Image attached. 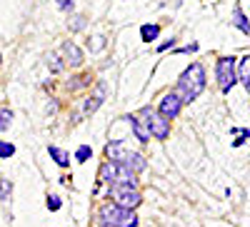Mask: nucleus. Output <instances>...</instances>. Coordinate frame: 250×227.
<instances>
[{"label": "nucleus", "mask_w": 250, "mask_h": 227, "mask_svg": "<svg viewBox=\"0 0 250 227\" xmlns=\"http://www.w3.org/2000/svg\"><path fill=\"white\" fill-rule=\"evenodd\" d=\"M150 135L155 140H165L170 135V120H165L158 110H150Z\"/></svg>", "instance_id": "9"}, {"label": "nucleus", "mask_w": 250, "mask_h": 227, "mask_svg": "<svg viewBox=\"0 0 250 227\" xmlns=\"http://www.w3.org/2000/svg\"><path fill=\"white\" fill-rule=\"evenodd\" d=\"M105 152H108V160L110 162H118V165H125L130 172H143L145 168H148V162H145V157L140 155V152H135V150H128L123 145L120 140H115V142H110V145L105 148Z\"/></svg>", "instance_id": "2"}, {"label": "nucleus", "mask_w": 250, "mask_h": 227, "mask_svg": "<svg viewBox=\"0 0 250 227\" xmlns=\"http://www.w3.org/2000/svg\"><path fill=\"white\" fill-rule=\"evenodd\" d=\"M173 45H175V40H170V43H163L158 50H160V53H165V50H168V48H173Z\"/></svg>", "instance_id": "22"}, {"label": "nucleus", "mask_w": 250, "mask_h": 227, "mask_svg": "<svg viewBox=\"0 0 250 227\" xmlns=\"http://www.w3.org/2000/svg\"><path fill=\"white\" fill-rule=\"evenodd\" d=\"M100 177H103V182H108L110 188H115V185H138L135 172H130L125 165H118V162H110V160L100 168Z\"/></svg>", "instance_id": "5"}, {"label": "nucleus", "mask_w": 250, "mask_h": 227, "mask_svg": "<svg viewBox=\"0 0 250 227\" xmlns=\"http://www.w3.org/2000/svg\"><path fill=\"white\" fill-rule=\"evenodd\" d=\"M48 152H50V157L60 165V168H68V165H70V155L65 152V150H62V148H58V145H50L48 148Z\"/></svg>", "instance_id": "13"}, {"label": "nucleus", "mask_w": 250, "mask_h": 227, "mask_svg": "<svg viewBox=\"0 0 250 227\" xmlns=\"http://www.w3.org/2000/svg\"><path fill=\"white\" fill-rule=\"evenodd\" d=\"M123 120L130 122V128H133V132L140 142H150V137H153L150 135V108H143L135 115H125Z\"/></svg>", "instance_id": "7"}, {"label": "nucleus", "mask_w": 250, "mask_h": 227, "mask_svg": "<svg viewBox=\"0 0 250 227\" xmlns=\"http://www.w3.org/2000/svg\"><path fill=\"white\" fill-rule=\"evenodd\" d=\"M205 68L200 65V63H193V65H188L183 73H180V77H178V95H180V100L183 102H193V100H198L200 97V93L205 90Z\"/></svg>", "instance_id": "1"}, {"label": "nucleus", "mask_w": 250, "mask_h": 227, "mask_svg": "<svg viewBox=\"0 0 250 227\" xmlns=\"http://www.w3.org/2000/svg\"><path fill=\"white\" fill-rule=\"evenodd\" d=\"M110 195H113L118 208H125V210H135L143 202L138 185H115V188H110Z\"/></svg>", "instance_id": "6"}, {"label": "nucleus", "mask_w": 250, "mask_h": 227, "mask_svg": "<svg viewBox=\"0 0 250 227\" xmlns=\"http://www.w3.org/2000/svg\"><path fill=\"white\" fill-rule=\"evenodd\" d=\"M238 80L243 82V88L250 93V55H243L238 60Z\"/></svg>", "instance_id": "10"}, {"label": "nucleus", "mask_w": 250, "mask_h": 227, "mask_svg": "<svg viewBox=\"0 0 250 227\" xmlns=\"http://www.w3.org/2000/svg\"><path fill=\"white\" fill-rule=\"evenodd\" d=\"M198 50V43H190V45H185V48H178V53H195Z\"/></svg>", "instance_id": "21"}, {"label": "nucleus", "mask_w": 250, "mask_h": 227, "mask_svg": "<svg viewBox=\"0 0 250 227\" xmlns=\"http://www.w3.org/2000/svg\"><path fill=\"white\" fill-rule=\"evenodd\" d=\"M158 35H160V25H155V23H145V25L140 28V38L145 40V43H153V40H158Z\"/></svg>", "instance_id": "14"}, {"label": "nucleus", "mask_w": 250, "mask_h": 227, "mask_svg": "<svg viewBox=\"0 0 250 227\" xmlns=\"http://www.w3.org/2000/svg\"><path fill=\"white\" fill-rule=\"evenodd\" d=\"M13 197V182L10 180H0V200L8 202Z\"/></svg>", "instance_id": "16"}, {"label": "nucleus", "mask_w": 250, "mask_h": 227, "mask_svg": "<svg viewBox=\"0 0 250 227\" xmlns=\"http://www.w3.org/2000/svg\"><path fill=\"white\" fill-rule=\"evenodd\" d=\"M60 205H62V202H60L58 195H48V210H50V212H58Z\"/></svg>", "instance_id": "19"}, {"label": "nucleus", "mask_w": 250, "mask_h": 227, "mask_svg": "<svg viewBox=\"0 0 250 227\" xmlns=\"http://www.w3.org/2000/svg\"><path fill=\"white\" fill-rule=\"evenodd\" d=\"M62 55L68 57L70 65H80L83 63V53H80V48L75 43H65V45H62Z\"/></svg>", "instance_id": "12"}, {"label": "nucleus", "mask_w": 250, "mask_h": 227, "mask_svg": "<svg viewBox=\"0 0 250 227\" xmlns=\"http://www.w3.org/2000/svg\"><path fill=\"white\" fill-rule=\"evenodd\" d=\"M215 77H218V88L223 93H230L235 88V82H238V57H233V55L218 57Z\"/></svg>", "instance_id": "4"}, {"label": "nucleus", "mask_w": 250, "mask_h": 227, "mask_svg": "<svg viewBox=\"0 0 250 227\" xmlns=\"http://www.w3.org/2000/svg\"><path fill=\"white\" fill-rule=\"evenodd\" d=\"M73 5H75V0H58L60 10H73Z\"/></svg>", "instance_id": "20"}, {"label": "nucleus", "mask_w": 250, "mask_h": 227, "mask_svg": "<svg viewBox=\"0 0 250 227\" xmlns=\"http://www.w3.org/2000/svg\"><path fill=\"white\" fill-rule=\"evenodd\" d=\"M15 155V145L13 142H5V140H0V157H13Z\"/></svg>", "instance_id": "18"}, {"label": "nucleus", "mask_w": 250, "mask_h": 227, "mask_svg": "<svg viewBox=\"0 0 250 227\" xmlns=\"http://www.w3.org/2000/svg\"><path fill=\"white\" fill-rule=\"evenodd\" d=\"M180 110H183V100H180V95L173 90V93H165L163 97H160V105H158V113L165 117V120H175L178 115H180Z\"/></svg>", "instance_id": "8"}, {"label": "nucleus", "mask_w": 250, "mask_h": 227, "mask_svg": "<svg viewBox=\"0 0 250 227\" xmlns=\"http://www.w3.org/2000/svg\"><path fill=\"white\" fill-rule=\"evenodd\" d=\"M10 125H13V110L3 108V110H0V132L10 130Z\"/></svg>", "instance_id": "15"}, {"label": "nucleus", "mask_w": 250, "mask_h": 227, "mask_svg": "<svg viewBox=\"0 0 250 227\" xmlns=\"http://www.w3.org/2000/svg\"><path fill=\"white\" fill-rule=\"evenodd\" d=\"M230 23H233L240 33L250 35V20L245 18V13H243V8H240V5H235V8H233V20H230Z\"/></svg>", "instance_id": "11"}, {"label": "nucleus", "mask_w": 250, "mask_h": 227, "mask_svg": "<svg viewBox=\"0 0 250 227\" xmlns=\"http://www.w3.org/2000/svg\"><path fill=\"white\" fill-rule=\"evenodd\" d=\"M0 63H3V57H0Z\"/></svg>", "instance_id": "23"}, {"label": "nucleus", "mask_w": 250, "mask_h": 227, "mask_svg": "<svg viewBox=\"0 0 250 227\" xmlns=\"http://www.w3.org/2000/svg\"><path fill=\"white\" fill-rule=\"evenodd\" d=\"M90 155H93L90 145H80V148L75 150V160H78V162H88V160H90Z\"/></svg>", "instance_id": "17"}, {"label": "nucleus", "mask_w": 250, "mask_h": 227, "mask_svg": "<svg viewBox=\"0 0 250 227\" xmlns=\"http://www.w3.org/2000/svg\"><path fill=\"white\" fill-rule=\"evenodd\" d=\"M98 220H100V227H138L135 210L118 208L115 202L103 205L100 212H98Z\"/></svg>", "instance_id": "3"}]
</instances>
